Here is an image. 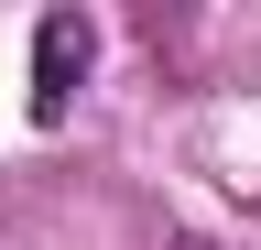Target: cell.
Returning a JSON list of instances; mask_svg holds the SVG:
<instances>
[{
  "instance_id": "cell-1",
  "label": "cell",
  "mask_w": 261,
  "mask_h": 250,
  "mask_svg": "<svg viewBox=\"0 0 261 250\" xmlns=\"http://www.w3.org/2000/svg\"><path fill=\"white\" fill-rule=\"evenodd\" d=\"M87 54H98V33H87V11H44L33 22V120H65V98H76V76H87Z\"/></svg>"
}]
</instances>
